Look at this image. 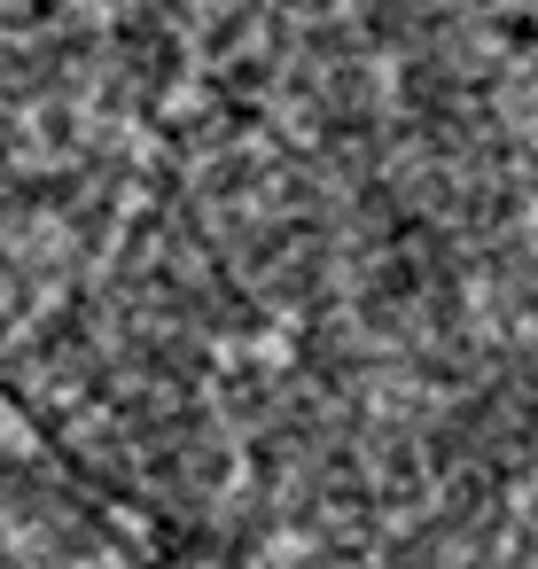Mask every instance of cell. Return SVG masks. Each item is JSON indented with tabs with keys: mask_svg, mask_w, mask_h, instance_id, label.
Listing matches in <instances>:
<instances>
[{
	"mask_svg": "<svg viewBox=\"0 0 538 569\" xmlns=\"http://www.w3.org/2000/svg\"><path fill=\"white\" fill-rule=\"evenodd\" d=\"M0 406L172 569H538V0H0Z\"/></svg>",
	"mask_w": 538,
	"mask_h": 569,
	"instance_id": "1",
	"label": "cell"
},
{
	"mask_svg": "<svg viewBox=\"0 0 538 569\" xmlns=\"http://www.w3.org/2000/svg\"><path fill=\"white\" fill-rule=\"evenodd\" d=\"M0 569H172L40 445H0Z\"/></svg>",
	"mask_w": 538,
	"mask_h": 569,
	"instance_id": "2",
	"label": "cell"
}]
</instances>
